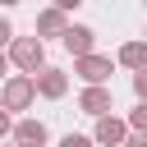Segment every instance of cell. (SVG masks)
Wrapping results in <instances>:
<instances>
[{
  "instance_id": "1",
  "label": "cell",
  "mask_w": 147,
  "mask_h": 147,
  "mask_svg": "<svg viewBox=\"0 0 147 147\" xmlns=\"http://www.w3.org/2000/svg\"><path fill=\"white\" fill-rule=\"evenodd\" d=\"M37 101V87H32V74H9L0 83V110H28Z\"/></svg>"
},
{
  "instance_id": "2",
  "label": "cell",
  "mask_w": 147,
  "mask_h": 147,
  "mask_svg": "<svg viewBox=\"0 0 147 147\" xmlns=\"http://www.w3.org/2000/svg\"><path fill=\"white\" fill-rule=\"evenodd\" d=\"M9 64H18L23 74H37V69L46 64L41 37H14V41H9Z\"/></svg>"
},
{
  "instance_id": "3",
  "label": "cell",
  "mask_w": 147,
  "mask_h": 147,
  "mask_svg": "<svg viewBox=\"0 0 147 147\" xmlns=\"http://www.w3.org/2000/svg\"><path fill=\"white\" fill-rule=\"evenodd\" d=\"M74 74H78L87 87H106L110 74H115V64H110V55H96V51H92V55H78V60H74Z\"/></svg>"
},
{
  "instance_id": "4",
  "label": "cell",
  "mask_w": 147,
  "mask_h": 147,
  "mask_svg": "<svg viewBox=\"0 0 147 147\" xmlns=\"http://www.w3.org/2000/svg\"><path fill=\"white\" fill-rule=\"evenodd\" d=\"M32 87H37V96H46V101H60V96L69 92V74H64V69H51V64H41V69L32 74Z\"/></svg>"
},
{
  "instance_id": "5",
  "label": "cell",
  "mask_w": 147,
  "mask_h": 147,
  "mask_svg": "<svg viewBox=\"0 0 147 147\" xmlns=\"http://www.w3.org/2000/svg\"><path fill=\"white\" fill-rule=\"evenodd\" d=\"M60 41H64V51L78 60V55H92V46H96V32H92V28H83V23H69Z\"/></svg>"
},
{
  "instance_id": "6",
  "label": "cell",
  "mask_w": 147,
  "mask_h": 147,
  "mask_svg": "<svg viewBox=\"0 0 147 147\" xmlns=\"http://www.w3.org/2000/svg\"><path fill=\"white\" fill-rule=\"evenodd\" d=\"M78 110L83 115H110L115 110V96H110V87H83V96H78Z\"/></svg>"
},
{
  "instance_id": "7",
  "label": "cell",
  "mask_w": 147,
  "mask_h": 147,
  "mask_svg": "<svg viewBox=\"0 0 147 147\" xmlns=\"http://www.w3.org/2000/svg\"><path fill=\"white\" fill-rule=\"evenodd\" d=\"M124 138H129V124H124V119H115V115H101V119H96V133H92V142L124 147Z\"/></svg>"
},
{
  "instance_id": "8",
  "label": "cell",
  "mask_w": 147,
  "mask_h": 147,
  "mask_svg": "<svg viewBox=\"0 0 147 147\" xmlns=\"http://www.w3.org/2000/svg\"><path fill=\"white\" fill-rule=\"evenodd\" d=\"M9 133H14V147H46V124L41 119H18Z\"/></svg>"
},
{
  "instance_id": "9",
  "label": "cell",
  "mask_w": 147,
  "mask_h": 147,
  "mask_svg": "<svg viewBox=\"0 0 147 147\" xmlns=\"http://www.w3.org/2000/svg\"><path fill=\"white\" fill-rule=\"evenodd\" d=\"M64 28H69V18H64L55 5L37 14V37H64Z\"/></svg>"
},
{
  "instance_id": "10",
  "label": "cell",
  "mask_w": 147,
  "mask_h": 147,
  "mask_svg": "<svg viewBox=\"0 0 147 147\" xmlns=\"http://www.w3.org/2000/svg\"><path fill=\"white\" fill-rule=\"evenodd\" d=\"M119 64L133 69V74L147 69V41H124V46H119Z\"/></svg>"
},
{
  "instance_id": "11",
  "label": "cell",
  "mask_w": 147,
  "mask_h": 147,
  "mask_svg": "<svg viewBox=\"0 0 147 147\" xmlns=\"http://www.w3.org/2000/svg\"><path fill=\"white\" fill-rule=\"evenodd\" d=\"M129 124H133L138 133H147V101H138V110L129 115Z\"/></svg>"
},
{
  "instance_id": "12",
  "label": "cell",
  "mask_w": 147,
  "mask_h": 147,
  "mask_svg": "<svg viewBox=\"0 0 147 147\" xmlns=\"http://www.w3.org/2000/svg\"><path fill=\"white\" fill-rule=\"evenodd\" d=\"M60 147H92V138H87V133H64Z\"/></svg>"
},
{
  "instance_id": "13",
  "label": "cell",
  "mask_w": 147,
  "mask_h": 147,
  "mask_svg": "<svg viewBox=\"0 0 147 147\" xmlns=\"http://www.w3.org/2000/svg\"><path fill=\"white\" fill-rule=\"evenodd\" d=\"M133 92H138V101H147V69L133 74Z\"/></svg>"
},
{
  "instance_id": "14",
  "label": "cell",
  "mask_w": 147,
  "mask_h": 147,
  "mask_svg": "<svg viewBox=\"0 0 147 147\" xmlns=\"http://www.w3.org/2000/svg\"><path fill=\"white\" fill-rule=\"evenodd\" d=\"M9 41H14V23H9V18H0V51H5Z\"/></svg>"
},
{
  "instance_id": "15",
  "label": "cell",
  "mask_w": 147,
  "mask_h": 147,
  "mask_svg": "<svg viewBox=\"0 0 147 147\" xmlns=\"http://www.w3.org/2000/svg\"><path fill=\"white\" fill-rule=\"evenodd\" d=\"M124 147H147V133H129V138H124Z\"/></svg>"
},
{
  "instance_id": "16",
  "label": "cell",
  "mask_w": 147,
  "mask_h": 147,
  "mask_svg": "<svg viewBox=\"0 0 147 147\" xmlns=\"http://www.w3.org/2000/svg\"><path fill=\"white\" fill-rule=\"evenodd\" d=\"M78 5H83V0H55V9H60V14H69V9H78Z\"/></svg>"
},
{
  "instance_id": "17",
  "label": "cell",
  "mask_w": 147,
  "mask_h": 147,
  "mask_svg": "<svg viewBox=\"0 0 147 147\" xmlns=\"http://www.w3.org/2000/svg\"><path fill=\"white\" fill-rule=\"evenodd\" d=\"M9 129H14V124H9V110H0V138H5Z\"/></svg>"
},
{
  "instance_id": "18",
  "label": "cell",
  "mask_w": 147,
  "mask_h": 147,
  "mask_svg": "<svg viewBox=\"0 0 147 147\" xmlns=\"http://www.w3.org/2000/svg\"><path fill=\"white\" fill-rule=\"evenodd\" d=\"M5 69H9V55H5V51H0V74H5Z\"/></svg>"
},
{
  "instance_id": "19",
  "label": "cell",
  "mask_w": 147,
  "mask_h": 147,
  "mask_svg": "<svg viewBox=\"0 0 147 147\" xmlns=\"http://www.w3.org/2000/svg\"><path fill=\"white\" fill-rule=\"evenodd\" d=\"M0 5H18V0H0Z\"/></svg>"
}]
</instances>
